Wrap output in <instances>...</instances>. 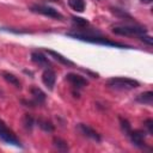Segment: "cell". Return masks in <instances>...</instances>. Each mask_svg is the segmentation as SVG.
Listing matches in <instances>:
<instances>
[{
    "mask_svg": "<svg viewBox=\"0 0 153 153\" xmlns=\"http://www.w3.org/2000/svg\"><path fill=\"white\" fill-rule=\"evenodd\" d=\"M120 121H121V127H122V130L128 135V133L131 130L130 129V124H129V122L127 121V120H124V118H120Z\"/></svg>",
    "mask_w": 153,
    "mask_h": 153,
    "instance_id": "obj_18",
    "label": "cell"
},
{
    "mask_svg": "<svg viewBox=\"0 0 153 153\" xmlns=\"http://www.w3.org/2000/svg\"><path fill=\"white\" fill-rule=\"evenodd\" d=\"M67 36L80 39V41H85V42H90V43H97V44H102V45H108V47H118V48H127L128 45L123 44V43H118V42H114L110 41L105 37H102L99 33L94 35V33H81V32H69L67 33Z\"/></svg>",
    "mask_w": 153,
    "mask_h": 153,
    "instance_id": "obj_1",
    "label": "cell"
},
{
    "mask_svg": "<svg viewBox=\"0 0 153 153\" xmlns=\"http://www.w3.org/2000/svg\"><path fill=\"white\" fill-rule=\"evenodd\" d=\"M31 93H32L35 100H36L38 104H39V103H43V102L45 100V94H44V92H42L38 87H32V88H31Z\"/></svg>",
    "mask_w": 153,
    "mask_h": 153,
    "instance_id": "obj_15",
    "label": "cell"
},
{
    "mask_svg": "<svg viewBox=\"0 0 153 153\" xmlns=\"http://www.w3.org/2000/svg\"><path fill=\"white\" fill-rule=\"evenodd\" d=\"M50 56H53L56 61H59L60 63H62V65H66V66H71V67H73L74 66V63L71 61V60H68L67 57H65V56H62L61 54H59V53H56V51H54V50H45Z\"/></svg>",
    "mask_w": 153,
    "mask_h": 153,
    "instance_id": "obj_11",
    "label": "cell"
},
{
    "mask_svg": "<svg viewBox=\"0 0 153 153\" xmlns=\"http://www.w3.org/2000/svg\"><path fill=\"white\" fill-rule=\"evenodd\" d=\"M145 126H146L148 133H149V134H153V120H151V118H149V120H146Z\"/></svg>",
    "mask_w": 153,
    "mask_h": 153,
    "instance_id": "obj_19",
    "label": "cell"
},
{
    "mask_svg": "<svg viewBox=\"0 0 153 153\" xmlns=\"http://www.w3.org/2000/svg\"><path fill=\"white\" fill-rule=\"evenodd\" d=\"M108 85L115 90H133L139 87V81L130 79V78H124V76H114L108 80Z\"/></svg>",
    "mask_w": 153,
    "mask_h": 153,
    "instance_id": "obj_3",
    "label": "cell"
},
{
    "mask_svg": "<svg viewBox=\"0 0 153 153\" xmlns=\"http://www.w3.org/2000/svg\"><path fill=\"white\" fill-rule=\"evenodd\" d=\"M68 6L76 12H82L85 10L84 0H68Z\"/></svg>",
    "mask_w": 153,
    "mask_h": 153,
    "instance_id": "obj_14",
    "label": "cell"
},
{
    "mask_svg": "<svg viewBox=\"0 0 153 153\" xmlns=\"http://www.w3.org/2000/svg\"><path fill=\"white\" fill-rule=\"evenodd\" d=\"M55 80H56L55 73H54L51 69L47 68V69L43 72V74H42V81H43V84H44L49 90H53V87H54V85H55Z\"/></svg>",
    "mask_w": 153,
    "mask_h": 153,
    "instance_id": "obj_8",
    "label": "cell"
},
{
    "mask_svg": "<svg viewBox=\"0 0 153 153\" xmlns=\"http://www.w3.org/2000/svg\"><path fill=\"white\" fill-rule=\"evenodd\" d=\"M141 1H142L143 4H149V2L152 1V0H141Z\"/></svg>",
    "mask_w": 153,
    "mask_h": 153,
    "instance_id": "obj_22",
    "label": "cell"
},
{
    "mask_svg": "<svg viewBox=\"0 0 153 153\" xmlns=\"http://www.w3.org/2000/svg\"><path fill=\"white\" fill-rule=\"evenodd\" d=\"M140 38H141V41H145L148 45H152V43H153V42H152V38H151L149 36H145V35H142Z\"/></svg>",
    "mask_w": 153,
    "mask_h": 153,
    "instance_id": "obj_21",
    "label": "cell"
},
{
    "mask_svg": "<svg viewBox=\"0 0 153 153\" xmlns=\"http://www.w3.org/2000/svg\"><path fill=\"white\" fill-rule=\"evenodd\" d=\"M1 75L4 76V79H5L7 82L14 85L16 87H20V81H19V79H18L16 75H13L12 73H10V72H1Z\"/></svg>",
    "mask_w": 153,
    "mask_h": 153,
    "instance_id": "obj_13",
    "label": "cell"
},
{
    "mask_svg": "<svg viewBox=\"0 0 153 153\" xmlns=\"http://www.w3.org/2000/svg\"><path fill=\"white\" fill-rule=\"evenodd\" d=\"M112 32L121 36H139L147 33V30L142 26L137 25H128V24H118L112 26Z\"/></svg>",
    "mask_w": 153,
    "mask_h": 153,
    "instance_id": "obj_2",
    "label": "cell"
},
{
    "mask_svg": "<svg viewBox=\"0 0 153 153\" xmlns=\"http://www.w3.org/2000/svg\"><path fill=\"white\" fill-rule=\"evenodd\" d=\"M79 129H80V131H81L86 137H90V139H92V140H94V141H100V135H99L93 128H91L90 126L84 124V123H80V124H79Z\"/></svg>",
    "mask_w": 153,
    "mask_h": 153,
    "instance_id": "obj_9",
    "label": "cell"
},
{
    "mask_svg": "<svg viewBox=\"0 0 153 153\" xmlns=\"http://www.w3.org/2000/svg\"><path fill=\"white\" fill-rule=\"evenodd\" d=\"M38 123H39V127H41L43 130H45V131H53V130H54L53 124L49 123V122H47V121H39Z\"/></svg>",
    "mask_w": 153,
    "mask_h": 153,
    "instance_id": "obj_17",
    "label": "cell"
},
{
    "mask_svg": "<svg viewBox=\"0 0 153 153\" xmlns=\"http://www.w3.org/2000/svg\"><path fill=\"white\" fill-rule=\"evenodd\" d=\"M0 141L11 145V146H16V147H20V141L18 140V137L16 136V134L0 120Z\"/></svg>",
    "mask_w": 153,
    "mask_h": 153,
    "instance_id": "obj_4",
    "label": "cell"
},
{
    "mask_svg": "<svg viewBox=\"0 0 153 153\" xmlns=\"http://www.w3.org/2000/svg\"><path fill=\"white\" fill-rule=\"evenodd\" d=\"M31 11L35 13H39L42 16L53 18V19H59V20L63 19V16L57 10H55L54 7L48 6V5H33V6H31Z\"/></svg>",
    "mask_w": 153,
    "mask_h": 153,
    "instance_id": "obj_5",
    "label": "cell"
},
{
    "mask_svg": "<svg viewBox=\"0 0 153 153\" xmlns=\"http://www.w3.org/2000/svg\"><path fill=\"white\" fill-rule=\"evenodd\" d=\"M73 22L78 25H87V20L84 18H79V17H73Z\"/></svg>",
    "mask_w": 153,
    "mask_h": 153,
    "instance_id": "obj_20",
    "label": "cell"
},
{
    "mask_svg": "<svg viewBox=\"0 0 153 153\" xmlns=\"http://www.w3.org/2000/svg\"><path fill=\"white\" fill-rule=\"evenodd\" d=\"M66 80H68L74 87H76V88H82V87H85L88 82H87V80L84 78V76H81V75H78V74H74V73H69V74H67L66 75Z\"/></svg>",
    "mask_w": 153,
    "mask_h": 153,
    "instance_id": "obj_7",
    "label": "cell"
},
{
    "mask_svg": "<svg viewBox=\"0 0 153 153\" xmlns=\"http://www.w3.org/2000/svg\"><path fill=\"white\" fill-rule=\"evenodd\" d=\"M31 60H32L36 65L42 66V67H48V66L50 65L49 61H48V59H47L42 53H39V51H32V53H31Z\"/></svg>",
    "mask_w": 153,
    "mask_h": 153,
    "instance_id": "obj_10",
    "label": "cell"
},
{
    "mask_svg": "<svg viewBox=\"0 0 153 153\" xmlns=\"http://www.w3.org/2000/svg\"><path fill=\"white\" fill-rule=\"evenodd\" d=\"M136 100L141 104H146V105H152L153 103V92L152 91H147V92H143L141 94H139L136 97Z\"/></svg>",
    "mask_w": 153,
    "mask_h": 153,
    "instance_id": "obj_12",
    "label": "cell"
},
{
    "mask_svg": "<svg viewBox=\"0 0 153 153\" xmlns=\"http://www.w3.org/2000/svg\"><path fill=\"white\" fill-rule=\"evenodd\" d=\"M128 136L130 137V141L133 142V145L140 147V148H143L146 146V142H145V134L143 131L141 130H130L128 133Z\"/></svg>",
    "mask_w": 153,
    "mask_h": 153,
    "instance_id": "obj_6",
    "label": "cell"
},
{
    "mask_svg": "<svg viewBox=\"0 0 153 153\" xmlns=\"http://www.w3.org/2000/svg\"><path fill=\"white\" fill-rule=\"evenodd\" d=\"M53 142H54V146L59 151H68V145H67V142L65 140H62L60 137H55Z\"/></svg>",
    "mask_w": 153,
    "mask_h": 153,
    "instance_id": "obj_16",
    "label": "cell"
}]
</instances>
